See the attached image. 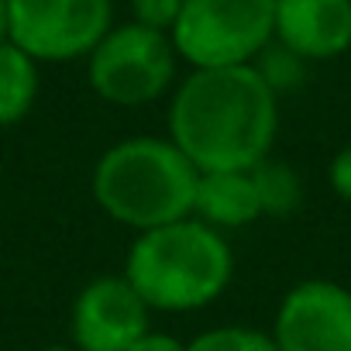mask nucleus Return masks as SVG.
<instances>
[{"label":"nucleus","mask_w":351,"mask_h":351,"mask_svg":"<svg viewBox=\"0 0 351 351\" xmlns=\"http://www.w3.org/2000/svg\"><path fill=\"white\" fill-rule=\"evenodd\" d=\"M176 45L169 32L128 21L114 25L86 56L90 90L110 107H148L176 80Z\"/></svg>","instance_id":"nucleus-5"},{"label":"nucleus","mask_w":351,"mask_h":351,"mask_svg":"<svg viewBox=\"0 0 351 351\" xmlns=\"http://www.w3.org/2000/svg\"><path fill=\"white\" fill-rule=\"evenodd\" d=\"M200 169L172 138L138 134L110 145L90 176L97 207L131 231H152L193 214Z\"/></svg>","instance_id":"nucleus-3"},{"label":"nucleus","mask_w":351,"mask_h":351,"mask_svg":"<svg viewBox=\"0 0 351 351\" xmlns=\"http://www.w3.org/2000/svg\"><path fill=\"white\" fill-rule=\"evenodd\" d=\"M193 217L217 231H238L262 217L258 190L252 180V169H221V172H200Z\"/></svg>","instance_id":"nucleus-10"},{"label":"nucleus","mask_w":351,"mask_h":351,"mask_svg":"<svg viewBox=\"0 0 351 351\" xmlns=\"http://www.w3.org/2000/svg\"><path fill=\"white\" fill-rule=\"evenodd\" d=\"M42 351H76L73 344H52V348H42Z\"/></svg>","instance_id":"nucleus-19"},{"label":"nucleus","mask_w":351,"mask_h":351,"mask_svg":"<svg viewBox=\"0 0 351 351\" xmlns=\"http://www.w3.org/2000/svg\"><path fill=\"white\" fill-rule=\"evenodd\" d=\"M252 66H255V69L262 73V80L276 90V97L286 93V90H296V86L306 80V62H303L296 52L282 49L279 42H272Z\"/></svg>","instance_id":"nucleus-14"},{"label":"nucleus","mask_w":351,"mask_h":351,"mask_svg":"<svg viewBox=\"0 0 351 351\" xmlns=\"http://www.w3.org/2000/svg\"><path fill=\"white\" fill-rule=\"evenodd\" d=\"M128 351H186V341L172 337V334H162V330H145Z\"/></svg>","instance_id":"nucleus-17"},{"label":"nucleus","mask_w":351,"mask_h":351,"mask_svg":"<svg viewBox=\"0 0 351 351\" xmlns=\"http://www.w3.org/2000/svg\"><path fill=\"white\" fill-rule=\"evenodd\" d=\"M276 131L279 97L255 66L193 69L169 104V138L200 172L255 169Z\"/></svg>","instance_id":"nucleus-1"},{"label":"nucleus","mask_w":351,"mask_h":351,"mask_svg":"<svg viewBox=\"0 0 351 351\" xmlns=\"http://www.w3.org/2000/svg\"><path fill=\"white\" fill-rule=\"evenodd\" d=\"M276 42L303 62H330L351 49V0H276Z\"/></svg>","instance_id":"nucleus-9"},{"label":"nucleus","mask_w":351,"mask_h":351,"mask_svg":"<svg viewBox=\"0 0 351 351\" xmlns=\"http://www.w3.org/2000/svg\"><path fill=\"white\" fill-rule=\"evenodd\" d=\"M252 180L258 190V204H262V217H289L300 210L303 204V183L293 165L276 162L272 155L262 158L252 169Z\"/></svg>","instance_id":"nucleus-12"},{"label":"nucleus","mask_w":351,"mask_h":351,"mask_svg":"<svg viewBox=\"0 0 351 351\" xmlns=\"http://www.w3.org/2000/svg\"><path fill=\"white\" fill-rule=\"evenodd\" d=\"M38 100V62L14 42H0V128H14Z\"/></svg>","instance_id":"nucleus-11"},{"label":"nucleus","mask_w":351,"mask_h":351,"mask_svg":"<svg viewBox=\"0 0 351 351\" xmlns=\"http://www.w3.org/2000/svg\"><path fill=\"white\" fill-rule=\"evenodd\" d=\"M183 4L186 0H131V21L158 28V32H172Z\"/></svg>","instance_id":"nucleus-15"},{"label":"nucleus","mask_w":351,"mask_h":351,"mask_svg":"<svg viewBox=\"0 0 351 351\" xmlns=\"http://www.w3.org/2000/svg\"><path fill=\"white\" fill-rule=\"evenodd\" d=\"M327 183L341 200H351V141L344 148H337V155L327 165Z\"/></svg>","instance_id":"nucleus-16"},{"label":"nucleus","mask_w":351,"mask_h":351,"mask_svg":"<svg viewBox=\"0 0 351 351\" xmlns=\"http://www.w3.org/2000/svg\"><path fill=\"white\" fill-rule=\"evenodd\" d=\"M169 38L193 69L252 66L276 42V0H186Z\"/></svg>","instance_id":"nucleus-4"},{"label":"nucleus","mask_w":351,"mask_h":351,"mask_svg":"<svg viewBox=\"0 0 351 351\" xmlns=\"http://www.w3.org/2000/svg\"><path fill=\"white\" fill-rule=\"evenodd\" d=\"M152 310L121 276L90 279L69 310V344L76 351H128L152 324Z\"/></svg>","instance_id":"nucleus-8"},{"label":"nucleus","mask_w":351,"mask_h":351,"mask_svg":"<svg viewBox=\"0 0 351 351\" xmlns=\"http://www.w3.org/2000/svg\"><path fill=\"white\" fill-rule=\"evenodd\" d=\"M234 276V252L200 217L141 231L124 255V279L148 310L193 313L224 296Z\"/></svg>","instance_id":"nucleus-2"},{"label":"nucleus","mask_w":351,"mask_h":351,"mask_svg":"<svg viewBox=\"0 0 351 351\" xmlns=\"http://www.w3.org/2000/svg\"><path fill=\"white\" fill-rule=\"evenodd\" d=\"M279 351H351V289L334 279H303L276 306Z\"/></svg>","instance_id":"nucleus-7"},{"label":"nucleus","mask_w":351,"mask_h":351,"mask_svg":"<svg viewBox=\"0 0 351 351\" xmlns=\"http://www.w3.org/2000/svg\"><path fill=\"white\" fill-rule=\"evenodd\" d=\"M186 351H279V348H276L272 334H265V330L224 324V327H210V330L197 334L193 341H186Z\"/></svg>","instance_id":"nucleus-13"},{"label":"nucleus","mask_w":351,"mask_h":351,"mask_svg":"<svg viewBox=\"0 0 351 351\" xmlns=\"http://www.w3.org/2000/svg\"><path fill=\"white\" fill-rule=\"evenodd\" d=\"M114 28V0H8V42L35 62L86 59Z\"/></svg>","instance_id":"nucleus-6"},{"label":"nucleus","mask_w":351,"mask_h":351,"mask_svg":"<svg viewBox=\"0 0 351 351\" xmlns=\"http://www.w3.org/2000/svg\"><path fill=\"white\" fill-rule=\"evenodd\" d=\"M0 42H8V0H0Z\"/></svg>","instance_id":"nucleus-18"}]
</instances>
